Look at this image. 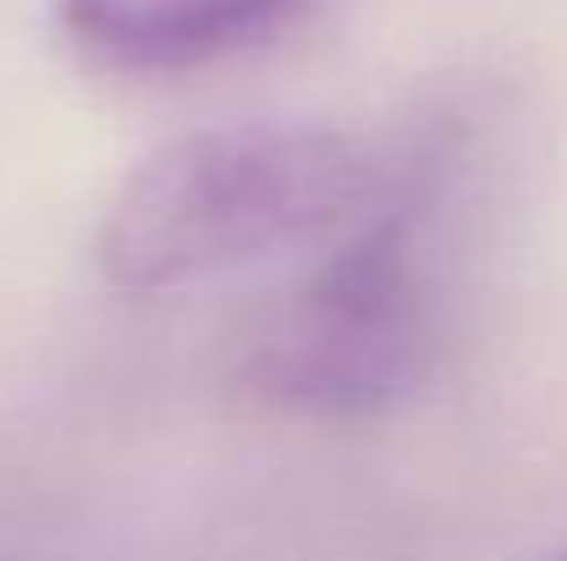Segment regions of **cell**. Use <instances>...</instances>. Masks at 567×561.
Wrapping results in <instances>:
<instances>
[{
	"instance_id": "obj_1",
	"label": "cell",
	"mask_w": 567,
	"mask_h": 561,
	"mask_svg": "<svg viewBox=\"0 0 567 561\" xmlns=\"http://www.w3.org/2000/svg\"><path fill=\"white\" fill-rule=\"evenodd\" d=\"M375 144L315 122H231L161 144L111 193L94 264L122 292H183L326 242L375 209Z\"/></svg>"
},
{
	"instance_id": "obj_4",
	"label": "cell",
	"mask_w": 567,
	"mask_h": 561,
	"mask_svg": "<svg viewBox=\"0 0 567 561\" xmlns=\"http://www.w3.org/2000/svg\"><path fill=\"white\" fill-rule=\"evenodd\" d=\"M563 561H567V557H563Z\"/></svg>"
},
{
	"instance_id": "obj_3",
	"label": "cell",
	"mask_w": 567,
	"mask_h": 561,
	"mask_svg": "<svg viewBox=\"0 0 567 561\" xmlns=\"http://www.w3.org/2000/svg\"><path fill=\"white\" fill-rule=\"evenodd\" d=\"M303 0H55L61 33L116 72H183L281 28Z\"/></svg>"
},
{
	"instance_id": "obj_2",
	"label": "cell",
	"mask_w": 567,
	"mask_h": 561,
	"mask_svg": "<svg viewBox=\"0 0 567 561\" xmlns=\"http://www.w3.org/2000/svg\"><path fill=\"white\" fill-rule=\"evenodd\" d=\"M408 209L353 220L326 264L248 320L237 380L254 402L298 418H370L413 391L430 353V287Z\"/></svg>"
}]
</instances>
